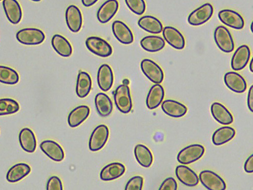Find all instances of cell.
I'll use <instances>...</instances> for the list:
<instances>
[{
  "instance_id": "obj_1",
  "label": "cell",
  "mask_w": 253,
  "mask_h": 190,
  "mask_svg": "<svg viewBox=\"0 0 253 190\" xmlns=\"http://www.w3.org/2000/svg\"><path fill=\"white\" fill-rule=\"evenodd\" d=\"M215 43L220 50L225 53L233 51L235 44L229 30L225 26L219 25L214 30L213 34Z\"/></svg>"
},
{
  "instance_id": "obj_2",
  "label": "cell",
  "mask_w": 253,
  "mask_h": 190,
  "mask_svg": "<svg viewBox=\"0 0 253 190\" xmlns=\"http://www.w3.org/2000/svg\"><path fill=\"white\" fill-rule=\"evenodd\" d=\"M114 101L118 110L123 113L129 112L132 107V99L128 86L126 84L119 86L114 94Z\"/></svg>"
},
{
  "instance_id": "obj_3",
  "label": "cell",
  "mask_w": 253,
  "mask_h": 190,
  "mask_svg": "<svg viewBox=\"0 0 253 190\" xmlns=\"http://www.w3.org/2000/svg\"><path fill=\"white\" fill-rule=\"evenodd\" d=\"M17 41L26 45H37L45 39L44 33L35 28H26L18 31L16 35Z\"/></svg>"
},
{
  "instance_id": "obj_4",
  "label": "cell",
  "mask_w": 253,
  "mask_h": 190,
  "mask_svg": "<svg viewBox=\"0 0 253 190\" xmlns=\"http://www.w3.org/2000/svg\"><path fill=\"white\" fill-rule=\"evenodd\" d=\"M205 151V147L201 144H191L183 148L178 152L177 160L182 164H190L201 158Z\"/></svg>"
},
{
  "instance_id": "obj_5",
  "label": "cell",
  "mask_w": 253,
  "mask_h": 190,
  "mask_svg": "<svg viewBox=\"0 0 253 190\" xmlns=\"http://www.w3.org/2000/svg\"><path fill=\"white\" fill-rule=\"evenodd\" d=\"M85 45L91 52L100 57L109 56L113 52L111 46L106 41L98 37L87 38L85 41Z\"/></svg>"
},
{
  "instance_id": "obj_6",
  "label": "cell",
  "mask_w": 253,
  "mask_h": 190,
  "mask_svg": "<svg viewBox=\"0 0 253 190\" xmlns=\"http://www.w3.org/2000/svg\"><path fill=\"white\" fill-rule=\"evenodd\" d=\"M199 178L201 184L210 190H224L226 184L224 180L217 174L209 170L201 171Z\"/></svg>"
},
{
  "instance_id": "obj_7",
  "label": "cell",
  "mask_w": 253,
  "mask_h": 190,
  "mask_svg": "<svg viewBox=\"0 0 253 190\" xmlns=\"http://www.w3.org/2000/svg\"><path fill=\"white\" fill-rule=\"evenodd\" d=\"M213 13V6L210 3H205L191 12L187 21L191 25H201L210 20Z\"/></svg>"
},
{
  "instance_id": "obj_8",
  "label": "cell",
  "mask_w": 253,
  "mask_h": 190,
  "mask_svg": "<svg viewBox=\"0 0 253 190\" xmlns=\"http://www.w3.org/2000/svg\"><path fill=\"white\" fill-rule=\"evenodd\" d=\"M140 68L145 76L155 84L161 83L164 78V73L161 67L154 61L145 58L140 63Z\"/></svg>"
},
{
  "instance_id": "obj_9",
  "label": "cell",
  "mask_w": 253,
  "mask_h": 190,
  "mask_svg": "<svg viewBox=\"0 0 253 190\" xmlns=\"http://www.w3.org/2000/svg\"><path fill=\"white\" fill-rule=\"evenodd\" d=\"M109 131L107 126L101 124L97 126L92 132L88 143L89 149L96 151L101 149L106 144Z\"/></svg>"
},
{
  "instance_id": "obj_10",
  "label": "cell",
  "mask_w": 253,
  "mask_h": 190,
  "mask_svg": "<svg viewBox=\"0 0 253 190\" xmlns=\"http://www.w3.org/2000/svg\"><path fill=\"white\" fill-rule=\"evenodd\" d=\"M218 17L222 23L233 29L241 30L245 25L242 16L232 9H224L219 11Z\"/></svg>"
},
{
  "instance_id": "obj_11",
  "label": "cell",
  "mask_w": 253,
  "mask_h": 190,
  "mask_svg": "<svg viewBox=\"0 0 253 190\" xmlns=\"http://www.w3.org/2000/svg\"><path fill=\"white\" fill-rule=\"evenodd\" d=\"M251 50L248 46L243 45L239 47L233 53L231 60V66L234 71L243 69L249 62Z\"/></svg>"
},
{
  "instance_id": "obj_12",
  "label": "cell",
  "mask_w": 253,
  "mask_h": 190,
  "mask_svg": "<svg viewBox=\"0 0 253 190\" xmlns=\"http://www.w3.org/2000/svg\"><path fill=\"white\" fill-rule=\"evenodd\" d=\"M224 82L229 89L236 93H243L247 88L244 78L236 72L229 71L226 73L224 76Z\"/></svg>"
},
{
  "instance_id": "obj_13",
  "label": "cell",
  "mask_w": 253,
  "mask_h": 190,
  "mask_svg": "<svg viewBox=\"0 0 253 190\" xmlns=\"http://www.w3.org/2000/svg\"><path fill=\"white\" fill-rule=\"evenodd\" d=\"M113 33L117 40L123 44H131L134 40L133 33L124 22L116 20L112 25Z\"/></svg>"
},
{
  "instance_id": "obj_14",
  "label": "cell",
  "mask_w": 253,
  "mask_h": 190,
  "mask_svg": "<svg viewBox=\"0 0 253 190\" xmlns=\"http://www.w3.org/2000/svg\"><path fill=\"white\" fill-rule=\"evenodd\" d=\"M65 19L68 28L73 32H79L82 26L83 17L80 9L75 5H69L66 10Z\"/></svg>"
},
{
  "instance_id": "obj_15",
  "label": "cell",
  "mask_w": 253,
  "mask_h": 190,
  "mask_svg": "<svg viewBox=\"0 0 253 190\" xmlns=\"http://www.w3.org/2000/svg\"><path fill=\"white\" fill-rule=\"evenodd\" d=\"M165 40L172 48L177 49L184 48L185 41L182 34L175 28L166 26L163 30Z\"/></svg>"
},
{
  "instance_id": "obj_16",
  "label": "cell",
  "mask_w": 253,
  "mask_h": 190,
  "mask_svg": "<svg viewBox=\"0 0 253 190\" xmlns=\"http://www.w3.org/2000/svg\"><path fill=\"white\" fill-rule=\"evenodd\" d=\"M211 112L213 118L221 125H228L234 121L231 113L220 102L212 103L211 106Z\"/></svg>"
},
{
  "instance_id": "obj_17",
  "label": "cell",
  "mask_w": 253,
  "mask_h": 190,
  "mask_svg": "<svg viewBox=\"0 0 253 190\" xmlns=\"http://www.w3.org/2000/svg\"><path fill=\"white\" fill-rule=\"evenodd\" d=\"M117 0H107L99 8L97 12V18L101 23L109 22L116 14L119 9Z\"/></svg>"
},
{
  "instance_id": "obj_18",
  "label": "cell",
  "mask_w": 253,
  "mask_h": 190,
  "mask_svg": "<svg viewBox=\"0 0 253 190\" xmlns=\"http://www.w3.org/2000/svg\"><path fill=\"white\" fill-rule=\"evenodd\" d=\"M97 80L98 85L102 91L107 92L111 88L114 82V75L109 65L103 64L99 67Z\"/></svg>"
},
{
  "instance_id": "obj_19",
  "label": "cell",
  "mask_w": 253,
  "mask_h": 190,
  "mask_svg": "<svg viewBox=\"0 0 253 190\" xmlns=\"http://www.w3.org/2000/svg\"><path fill=\"white\" fill-rule=\"evenodd\" d=\"M40 148L48 157L55 161H61L64 158L65 154L63 148L55 141H44L40 144Z\"/></svg>"
},
{
  "instance_id": "obj_20",
  "label": "cell",
  "mask_w": 253,
  "mask_h": 190,
  "mask_svg": "<svg viewBox=\"0 0 253 190\" xmlns=\"http://www.w3.org/2000/svg\"><path fill=\"white\" fill-rule=\"evenodd\" d=\"M2 5L8 20L13 24L20 22L22 16L21 6L16 0H3Z\"/></svg>"
},
{
  "instance_id": "obj_21",
  "label": "cell",
  "mask_w": 253,
  "mask_h": 190,
  "mask_svg": "<svg viewBox=\"0 0 253 190\" xmlns=\"http://www.w3.org/2000/svg\"><path fill=\"white\" fill-rule=\"evenodd\" d=\"M175 175L178 180L187 186L194 187L199 183V178L196 173L186 166L178 165Z\"/></svg>"
},
{
  "instance_id": "obj_22",
  "label": "cell",
  "mask_w": 253,
  "mask_h": 190,
  "mask_svg": "<svg viewBox=\"0 0 253 190\" xmlns=\"http://www.w3.org/2000/svg\"><path fill=\"white\" fill-rule=\"evenodd\" d=\"M125 171L126 168L123 164L113 162L102 168L100 173V178L105 181L113 180L122 176Z\"/></svg>"
},
{
  "instance_id": "obj_23",
  "label": "cell",
  "mask_w": 253,
  "mask_h": 190,
  "mask_svg": "<svg viewBox=\"0 0 253 190\" xmlns=\"http://www.w3.org/2000/svg\"><path fill=\"white\" fill-rule=\"evenodd\" d=\"M163 111L168 115L178 118L183 116L187 111V108L183 104L172 99H167L162 103Z\"/></svg>"
},
{
  "instance_id": "obj_24",
  "label": "cell",
  "mask_w": 253,
  "mask_h": 190,
  "mask_svg": "<svg viewBox=\"0 0 253 190\" xmlns=\"http://www.w3.org/2000/svg\"><path fill=\"white\" fill-rule=\"evenodd\" d=\"M165 96V91L159 84H155L150 88L147 95L146 104L150 109L158 107L162 103Z\"/></svg>"
},
{
  "instance_id": "obj_25",
  "label": "cell",
  "mask_w": 253,
  "mask_h": 190,
  "mask_svg": "<svg viewBox=\"0 0 253 190\" xmlns=\"http://www.w3.org/2000/svg\"><path fill=\"white\" fill-rule=\"evenodd\" d=\"M90 109L87 105H82L73 109L68 116L69 125L75 128L82 124L89 116Z\"/></svg>"
},
{
  "instance_id": "obj_26",
  "label": "cell",
  "mask_w": 253,
  "mask_h": 190,
  "mask_svg": "<svg viewBox=\"0 0 253 190\" xmlns=\"http://www.w3.org/2000/svg\"><path fill=\"white\" fill-rule=\"evenodd\" d=\"M235 135V130L231 127L225 125L214 132L211 140L214 145H221L230 142Z\"/></svg>"
},
{
  "instance_id": "obj_27",
  "label": "cell",
  "mask_w": 253,
  "mask_h": 190,
  "mask_svg": "<svg viewBox=\"0 0 253 190\" xmlns=\"http://www.w3.org/2000/svg\"><path fill=\"white\" fill-rule=\"evenodd\" d=\"M19 141L21 147L25 151L32 153L35 151L37 141L34 132L30 129L24 128L20 131Z\"/></svg>"
},
{
  "instance_id": "obj_28",
  "label": "cell",
  "mask_w": 253,
  "mask_h": 190,
  "mask_svg": "<svg viewBox=\"0 0 253 190\" xmlns=\"http://www.w3.org/2000/svg\"><path fill=\"white\" fill-rule=\"evenodd\" d=\"M51 45L55 51L63 57H69L72 53V47L69 42L63 36L55 34L53 36Z\"/></svg>"
},
{
  "instance_id": "obj_29",
  "label": "cell",
  "mask_w": 253,
  "mask_h": 190,
  "mask_svg": "<svg viewBox=\"0 0 253 190\" xmlns=\"http://www.w3.org/2000/svg\"><path fill=\"white\" fill-rule=\"evenodd\" d=\"M92 86L90 75L85 71H80L77 77L76 92L81 98L86 97L89 93Z\"/></svg>"
},
{
  "instance_id": "obj_30",
  "label": "cell",
  "mask_w": 253,
  "mask_h": 190,
  "mask_svg": "<svg viewBox=\"0 0 253 190\" xmlns=\"http://www.w3.org/2000/svg\"><path fill=\"white\" fill-rule=\"evenodd\" d=\"M138 25L141 29L152 34H159L163 30L161 22L151 15L141 17L138 21Z\"/></svg>"
},
{
  "instance_id": "obj_31",
  "label": "cell",
  "mask_w": 253,
  "mask_h": 190,
  "mask_svg": "<svg viewBox=\"0 0 253 190\" xmlns=\"http://www.w3.org/2000/svg\"><path fill=\"white\" fill-rule=\"evenodd\" d=\"M30 166L20 163L12 166L6 174V180L10 183L17 182L27 176L31 172Z\"/></svg>"
},
{
  "instance_id": "obj_32",
  "label": "cell",
  "mask_w": 253,
  "mask_h": 190,
  "mask_svg": "<svg viewBox=\"0 0 253 190\" xmlns=\"http://www.w3.org/2000/svg\"><path fill=\"white\" fill-rule=\"evenodd\" d=\"M96 109L102 117L109 116L113 110V103L110 97L103 93H98L94 99Z\"/></svg>"
},
{
  "instance_id": "obj_33",
  "label": "cell",
  "mask_w": 253,
  "mask_h": 190,
  "mask_svg": "<svg viewBox=\"0 0 253 190\" xmlns=\"http://www.w3.org/2000/svg\"><path fill=\"white\" fill-rule=\"evenodd\" d=\"M140 44L143 49L151 52L159 51L165 46L164 40L158 36L144 37L141 40Z\"/></svg>"
},
{
  "instance_id": "obj_34",
  "label": "cell",
  "mask_w": 253,
  "mask_h": 190,
  "mask_svg": "<svg viewBox=\"0 0 253 190\" xmlns=\"http://www.w3.org/2000/svg\"><path fill=\"white\" fill-rule=\"evenodd\" d=\"M134 153L137 161L142 167L148 168L152 165L153 156L150 149L145 145L137 144L134 147Z\"/></svg>"
},
{
  "instance_id": "obj_35",
  "label": "cell",
  "mask_w": 253,
  "mask_h": 190,
  "mask_svg": "<svg viewBox=\"0 0 253 190\" xmlns=\"http://www.w3.org/2000/svg\"><path fill=\"white\" fill-rule=\"evenodd\" d=\"M19 80L18 73L14 69L7 66H0V81L1 83L14 85L17 84Z\"/></svg>"
},
{
  "instance_id": "obj_36",
  "label": "cell",
  "mask_w": 253,
  "mask_h": 190,
  "mask_svg": "<svg viewBox=\"0 0 253 190\" xmlns=\"http://www.w3.org/2000/svg\"><path fill=\"white\" fill-rule=\"evenodd\" d=\"M20 109L19 103L11 98H1L0 100V115H5L17 112Z\"/></svg>"
},
{
  "instance_id": "obj_37",
  "label": "cell",
  "mask_w": 253,
  "mask_h": 190,
  "mask_svg": "<svg viewBox=\"0 0 253 190\" xmlns=\"http://www.w3.org/2000/svg\"><path fill=\"white\" fill-rule=\"evenodd\" d=\"M128 8L134 13L141 15L146 9L144 0H125Z\"/></svg>"
},
{
  "instance_id": "obj_38",
  "label": "cell",
  "mask_w": 253,
  "mask_h": 190,
  "mask_svg": "<svg viewBox=\"0 0 253 190\" xmlns=\"http://www.w3.org/2000/svg\"><path fill=\"white\" fill-rule=\"evenodd\" d=\"M143 184V179L140 176L131 178L126 183V190H141Z\"/></svg>"
},
{
  "instance_id": "obj_39",
  "label": "cell",
  "mask_w": 253,
  "mask_h": 190,
  "mask_svg": "<svg viewBox=\"0 0 253 190\" xmlns=\"http://www.w3.org/2000/svg\"><path fill=\"white\" fill-rule=\"evenodd\" d=\"M46 189L48 190H62V184L60 179L55 176L51 177L47 181Z\"/></svg>"
},
{
  "instance_id": "obj_40",
  "label": "cell",
  "mask_w": 253,
  "mask_h": 190,
  "mask_svg": "<svg viewBox=\"0 0 253 190\" xmlns=\"http://www.w3.org/2000/svg\"><path fill=\"white\" fill-rule=\"evenodd\" d=\"M177 189V183L172 177H169L165 179L159 188L160 190H176Z\"/></svg>"
},
{
  "instance_id": "obj_41",
  "label": "cell",
  "mask_w": 253,
  "mask_h": 190,
  "mask_svg": "<svg viewBox=\"0 0 253 190\" xmlns=\"http://www.w3.org/2000/svg\"><path fill=\"white\" fill-rule=\"evenodd\" d=\"M244 169L247 173H253V153L246 159L244 163Z\"/></svg>"
},
{
  "instance_id": "obj_42",
  "label": "cell",
  "mask_w": 253,
  "mask_h": 190,
  "mask_svg": "<svg viewBox=\"0 0 253 190\" xmlns=\"http://www.w3.org/2000/svg\"><path fill=\"white\" fill-rule=\"evenodd\" d=\"M247 101L248 109L253 113V85L250 87L249 90Z\"/></svg>"
},
{
  "instance_id": "obj_43",
  "label": "cell",
  "mask_w": 253,
  "mask_h": 190,
  "mask_svg": "<svg viewBox=\"0 0 253 190\" xmlns=\"http://www.w3.org/2000/svg\"><path fill=\"white\" fill-rule=\"evenodd\" d=\"M98 0H82L83 4L86 7L92 6Z\"/></svg>"
},
{
  "instance_id": "obj_44",
  "label": "cell",
  "mask_w": 253,
  "mask_h": 190,
  "mask_svg": "<svg viewBox=\"0 0 253 190\" xmlns=\"http://www.w3.org/2000/svg\"><path fill=\"white\" fill-rule=\"evenodd\" d=\"M249 69L251 72L253 73V56L251 60L250 65H249Z\"/></svg>"
},
{
  "instance_id": "obj_45",
  "label": "cell",
  "mask_w": 253,
  "mask_h": 190,
  "mask_svg": "<svg viewBox=\"0 0 253 190\" xmlns=\"http://www.w3.org/2000/svg\"><path fill=\"white\" fill-rule=\"evenodd\" d=\"M250 28L252 32L253 33V20L251 23Z\"/></svg>"
},
{
  "instance_id": "obj_46",
  "label": "cell",
  "mask_w": 253,
  "mask_h": 190,
  "mask_svg": "<svg viewBox=\"0 0 253 190\" xmlns=\"http://www.w3.org/2000/svg\"><path fill=\"white\" fill-rule=\"evenodd\" d=\"M31 0L34 1H40L41 0Z\"/></svg>"
},
{
  "instance_id": "obj_47",
  "label": "cell",
  "mask_w": 253,
  "mask_h": 190,
  "mask_svg": "<svg viewBox=\"0 0 253 190\" xmlns=\"http://www.w3.org/2000/svg\"></svg>"
}]
</instances>
